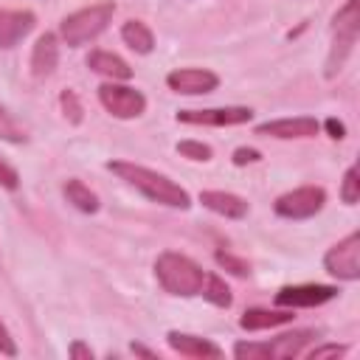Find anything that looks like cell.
Here are the masks:
<instances>
[{"instance_id":"obj_1","label":"cell","mask_w":360,"mask_h":360,"mask_svg":"<svg viewBox=\"0 0 360 360\" xmlns=\"http://www.w3.org/2000/svg\"><path fill=\"white\" fill-rule=\"evenodd\" d=\"M107 169L112 174H118L127 186L138 188L146 200L158 202V205H166V208H180V211H188L191 208V194L177 186L172 177L155 172V169H146L141 163H132V160H110Z\"/></svg>"},{"instance_id":"obj_2","label":"cell","mask_w":360,"mask_h":360,"mask_svg":"<svg viewBox=\"0 0 360 360\" xmlns=\"http://www.w3.org/2000/svg\"><path fill=\"white\" fill-rule=\"evenodd\" d=\"M155 278L169 295L191 298V295H200L202 281H205V270L194 259H188L177 250H163L155 259Z\"/></svg>"},{"instance_id":"obj_3","label":"cell","mask_w":360,"mask_h":360,"mask_svg":"<svg viewBox=\"0 0 360 360\" xmlns=\"http://www.w3.org/2000/svg\"><path fill=\"white\" fill-rule=\"evenodd\" d=\"M112 14H115L112 0H101V3L87 6V8H79L59 22V39L68 48H82L107 31V25L112 22Z\"/></svg>"},{"instance_id":"obj_4","label":"cell","mask_w":360,"mask_h":360,"mask_svg":"<svg viewBox=\"0 0 360 360\" xmlns=\"http://www.w3.org/2000/svg\"><path fill=\"white\" fill-rule=\"evenodd\" d=\"M315 338H318V332H312V329H292V332H284L264 343L236 340L231 352L239 360H290V357L304 354L307 343H312Z\"/></svg>"},{"instance_id":"obj_5","label":"cell","mask_w":360,"mask_h":360,"mask_svg":"<svg viewBox=\"0 0 360 360\" xmlns=\"http://www.w3.org/2000/svg\"><path fill=\"white\" fill-rule=\"evenodd\" d=\"M332 48L326 56V79H332L335 73H340V68L346 65L349 53L357 45V34H360V0H346V6L335 14L332 20Z\"/></svg>"},{"instance_id":"obj_6","label":"cell","mask_w":360,"mask_h":360,"mask_svg":"<svg viewBox=\"0 0 360 360\" xmlns=\"http://www.w3.org/2000/svg\"><path fill=\"white\" fill-rule=\"evenodd\" d=\"M323 205H326V191L321 186H301V188H292V191L276 197L273 211L281 219H309V217L321 214Z\"/></svg>"},{"instance_id":"obj_7","label":"cell","mask_w":360,"mask_h":360,"mask_svg":"<svg viewBox=\"0 0 360 360\" xmlns=\"http://www.w3.org/2000/svg\"><path fill=\"white\" fill-rule=\"evenodd\" d=\"M98 101L110 115L124 118V121L138 118L146 110V96L129 84H121V82H104L98 87Z\"/></svg>"},{"instance_id":"obj_8","label":"cell","mask_w":360,"mask_h":360,"mask_svg":"<svg viewBox=\"0 0 360 360\" xmlns=\"http://www.w3.org/2000/svg\"><path fill=\"white\" fill-rule=\"evenodd\" d=\"M323 270L338 281H357L360 278V233L352 231L346 239L332 245L323 256Z\"/></svg>"},{"instance_id":"obj_9","label":"cell","mask_w":360,"mask_h":360,"mask_svg":"<svg viewBox=\"0 0 360 360\" xmlns=\"http://www.w3.org/2000/svg\"><path fill=\"white\" fill-rule=\"evenodd\" d=\"M253 118L250 107H205V110H180L177 121L191 127H236Z\"/></svg>"},{"instance_id":"obj_10","label":"cell","mask_w":360,"mask_h":360,"mask_svg":"<svg viewBox=\"0 0 360 360\" xmlns=\"http://www.w3.org/2000/svg\"><path fill=\"white\" fill-rule=\"evenodd\" d=\"M338 298L335 284H287L276 292V307L284 309H301V307H321L326 301Z\"/></svg>"},{"instance_id":"obj_11","label":"cell","mask_w":360,"mask_h":360,"mask_svg":"<svg viewBox=\"0 0 360 360\" xmlns=\"http://www.w3.org/2000/svg\"><path fill=\"white\" fill-rule=\"evenodd\" d=\"M166 84L180 96H205L219 87V76L208 68H177L166 76Z\"/></svg>"},{"instance_id":"obj_12","label":"cell","mask_w":360,"mask_h":360,"mask_svg":"<svg viewBox=\"0 0 360 360\" xmlns=\"http://www.w3.org/2000/svg\"><path fill=\"white\" fill-rule=\"evenodd\" d=\"M321 124L312 115H295V118H278V121H264L256 127V135L278 138V141H292V138H315Z\"/></svg>"},{"instance_id":"obj_13","label":"cell","mask_w":360,"mask_h":360,"mask_svg":"<svg viewBox=\"0 0 360 360\" xmlns=\"http://www.w3.org/2000/svg\"><path fill=\"white\" fill-rule=\"evenodd\" d=\"M37 25V14L28 8H0V48L8 51L22 42Z\"/></svg>"},{"instance_id":"obj_14","label":"cell","mask_w":360,"mask_h":360,"mask_svg":"<svg viewBox=\"0 0 360 360\" xmlns=\"http://www.w3.org/2000/svg\"><path fill=\"white\" fill-rule=\"evenodd\" d=\"M166 343H169L172 352L183 354V357H191V360H219V357L225 354V352H222L217 343H211L208 338L188 335V332H177V329L166 332Z\"/></svg>"},{"instance_id":"obj_15","label":"cell","mask_w":360,"mask_h":360,"mask_svg":"<svg viewBox=\"0 0 360 360\" xmlns=\"http://www.w3.org/2000/svg\"><path fill=\"white\" fill-rule=\"evenodd\" d=\"M59 65V37L45 31L37 42H34V51H31V73L37 79H48Z\"/></svg>"},{"instance_id":"obj_16","label":"cell","mask_w":360,"mask_h":360,"mask_svg":"<svg viewBox=\"0 0 360 360\" xmlns=\"http://www.w3.org/2000/svg\"><path fill=\"white\" fill-rule=\"evenodd\" d=\"M200 202H202V208H208L225 219H245L250 211L248 200L239 194H231V191H200Z\"/></svg>"},{"instance_id":"obj_17","label":"cell","mask_w":360,"mask_h":360,"mask_svg":"<svg viewBox=\"0 0 360 360\" xmlns=\"http://www.w3.org/2000/svg\"><path fill=\"white\" fill-rule=\"evenodd\" d=\"M292 309H262V307H250L242 312L239 318V326L245 332H262V329H276V326H284V323H292Z\"/></svg>"},{"instance_id":"obj_18","label":"cell","mask_w":360,"mask_h":360,"mask_svg":"<svg viewBox=\"0 0 360 360\" xmlns=\"http://www.w3.org/2000/svg\"><path fill=\"white\" fill-rule=\"evenodd\" d=\"M87 68L93 73L104 76L107 82H127V79H132V68L118 53H110V51H90Z\"/></svg>"},{"instance_id":"obj_19","label":"cell","mask_w":360,"mask_h":360,"mask_svg":"<svg viewBox=\"0 0 360 360\" xmlns=\"http://www.w3.org/2000/svg\"><path fill=\"white\" fill-rule=\"evenodd\" d=\"M121 39H124V45H127L129 51H135V53H141V56H146V53L155 51V34H152V28H149L146 22H141V20H127V22L121 25Z\"/></svg>"},{"instance_id":"obj_20","label":"cell","mask_w":360,"mask_h":360,"mask_svg":"<svg viewBox=\"0 0 360 360\" xmlns=\"http://www.w3.org/2000/svg\"><path fill=\"white\" fill-rule=\"evenodd\" d=\"M62 194H65V200H68L73 208H79V211H84V214H96V211H98V197H96V191H90V186H84L79 177L65 180V183H62Z\"/></svg>"},{"instance_id":"obj_21","label":"cell","mask_w":360,"mask_h":360,"mask_svg":"<svg viewBox=\"0 0 360 360\" xmlns=\"http://www.w3.org/2000/svg\"><path fill=\"white\" fill-rule=\"evenodd\" d=\"M200 295H202L208 304L219 307V309H228V307L233 304L231 287H228V284H225V278H219L217 273H205V281H202V290H200Z\"/></svg>"},{"instance_id":"obj_22","label":"cell","mask_w":360,"mask_h":360,"mask_svg":"<svg viewBox=\"0 0 360 360\" xmlns=\"http://www.w3.org/2000/svg\"><path fill=\"white\" fill-rule=\"evenodd\" d=\"M0 141H8V143H25L28 141V129L0 107Z\"/></svg>"},{"instance_id":"obj_23","label":"cell","mask_w":360,"mask_h":360,"mask_svg":"<svg viewBox=\"0 0 360 360\" xmlns=\"http://www.w3.org/2000/svg\"><path fill=\"white\" fill-rule=\"evenodd\" d=\"M59 107H62L65 121H70V124H82V121H84V107H82L76 90H70V87L62 90V93H59Z\"/></svg>"},{"instance_id":"obj_24","label":"cell","mask_w":360,"mask_h":360,"mask_svg":"<svg viewBox=\"0 0 360 360\" xmlns=\"http://www.w3.org/2000/svg\"><path fill=\"white\" fill-rule=\"evenodd\" d=\"M214 262H217L225 273H231V276H239V278H248V276H250V264H248L245 259L228 253V250H217V253H214Z\"/></svg>"},{"instance_id":"obj_25","label":"cell","mask_w":360,"mask_h":360,"mask_svg":"<svg viewBox=\"0 0 360 360\" xmlns=\"http://www.w3.org/2000/svg\"><path fill=\"white\" fill-rule=\"evenodd\" d=\"M177 155L180 158H188V160H197V163H208L211 160V146L202 143V141H180L177 143Z\"/></svg>"},{"instance_id":"obj_26","label":"cell","mask_w":360,"mask_h":360,"mask_svg":"<svg viewBox=\"0 0 360 360\" xmlns=\"http://www.w3.org/2000/svg\"><path fill=\"white\" fill-rule=\"evenodd\" d=\"M340 200L346 205H354L360 200V174H357V166H349L346 169L343 183H340Z\"/></svg>"},{"instance_id":"obj_27","label":"cell","mask_w":360,"mask_h":360,"mask_svg":"<svg viewBox=\"0 0 360 360\" xmlns=\"http://www.w3.org/2000/svg\"><path fill=\"white\" fill-rule=\"evenodd\" d=\"M349 352V346L343 343H323V346H315L307 352V360H323V357H343Z\"/></svg>"},{"instance_id":"obj_28","label":"cell","mask_w":360,"mask_h":360,"mask_svg":"<svg viewBox=\"0 0 360 360\" xmlns=\"http://www.w3.org/2000/svg\"><path fill=\"white\" fill-rule=\"evenodd\" d=\"M231 160H233V166H253V163L262 160V152L253 149V146H239V149H233Z\"/></svg>"},{"instance_id":"obj_29","label":"cell","mask_w":360,"mask_h":360,"mask_svg":"<svg viewBox=\"0 0 360 360\" xmlns=\"http://www.w3.org/2000/svg\"><path fill=\"white\" fill-rule=\"evenodd\" d=\"M0 186L8 188V191H14V188L20 186V174H17V169H14L11 163H6L3 158H0Z\"/></svg>"},{"instance_id":"obj_30","label":"cell","mask_w":360,"mask_h":360,"mask_svg":"<svg viewBox=\"0 0 360 360\" xmlns=\"http://www.w3.org/2000/svg\"><path fill=\"white\" fill-rule=\"evenodd\" d=\"M0 354H6V357H17V343H14V338L8 335V329H6L3 321H0Z\"/></svg>"},{"instance_id":"obj_31","label":"cell","mask_w":360,"mask_h":360,"mask_svg":"<svg viewBox=\"0 0 360 360\" xmlns=\"http://www.w3.org/2000/svg\"><path fill=\"white\" fill-rule=\"evenodd\" d=\"M68 354H70L73 360H93V357H96L93 349H90L87 343H82V340H73V343L68 346Z\"/></svg>"},{"instance_id":"obj_32","label":"cell","mask_w":360,"mask_h":360,"mask_svg":"<svg viewBox=\"0 0 360 360\" xmlns=\"http://www.w3.org/2000/svg\"><path fill=\"white\" fill-rule=\"evenodd\" d=\"M323 129H326L329 138H335V141H343V138H346V124L338 121V118H326V121H323Z\"/></svg>"},{"instance_id":"obj_33","label":"cell","mask_w":360,"mask_h":360,"mask_svg":"<svg viewBox=\"0 0 360 360\" xmlns=\"http://www.w3.org/2000/svg\"><path fill=\"white\" fill-rule=\"evenodd\" d=\"M129 352H132V354H138V357H149V360H158V352L146 349L143 343H129Z\"/></svg>"}]
</instances>
